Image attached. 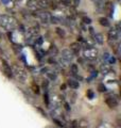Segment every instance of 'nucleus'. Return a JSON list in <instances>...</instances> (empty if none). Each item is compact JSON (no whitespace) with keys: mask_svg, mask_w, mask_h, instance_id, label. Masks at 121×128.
I'll list each match as a JSON object with an SVG mask.
<instances>
[{"mask_svg":"<svg viewBox=\"0 0 121 128\" xmlns=\"http://www.w3.org/2000/svg\"><path fill=\"white\" fill-rule=\"evenodd\" d=\"M0 26L6 31L14 30L18 26L17 19L10 15H0Z\"/></svg>","mask_w":121,"mask_h":128,"instance_id":"nucleus-1","label":"nucleus"},{"mask_svg":"<svg viewBox=\"0 0 121 128\" xmlns=\"http://www.w3.org/2000/svg\"><path fill=\"white\" fill-rule=\"evenodd\" d=\"M12 73L14 74L15 78L17 79V81L20 83H25L27 81V78H28V73L25 68H22L21 66H18V65H15L13 67V70Z\"/></svg>","mask_w":121,"mask_h":128,"instance_id":"nucleus-2","label":"nucleus"},{"mask_svg":"<svg viewBox=\"0 0 121 128\" xmlns=\"http://www.w3.org/2000/svg\"><path fill=\"white\" fill-rule=\"evenodd\" d=\"M83 56H84V58L87 59V60H89V61H95V60L98 59L99 51L95 47L85 48L84 51H83Z\"/></svg>","mask_w":121,"mask_h":128,"instance_id":"nucleus-3","label":"nucleus"},{"mask_svg":"<svg viewBox=\"0 0 121 128\" xmlns=\"http://www.w3.org/2000/svg\"><path fill=\"white\" fill-rule=\"evenodd\" d=\"M36 17H37L40 22H42L44 25H48L50 24V18H51V15L48 13L46 11H42V10H37L34 14Z\"/></svg>","mask_w":121,"mask_h":128,"instance_id":"nucleus-4","label":"nucleus"},{"mask_svg":"<svg viewBox=\"0 0 121 128\" xmlns=\"http://www.w3.org/2000/svg\"><path fill=\"white\" fill-rule=\"evenodd\" d=\"M107 36H108V41L113 43L115 42H118L119 41V38H120V30L119 28H111L110 30H108V33H107Z\"/></svg>","mask_w":121,"mask_h":128,"instance_id":"nucleus-5","label":"nucleus"},{"mask_svg":"<svg viewBox=\"0 0 121 128\" xmlns=\"http://www.w3.org/2000/svg\"><path fill=\"white\" fill-rule=\"evenodd\" d=\"M105 104L111 108V109H115L119 105V98L117 95H110L107 96L105 99Z\"/></svg>","mask_w":121,"mask_h":128,"instance_id":"nucleus-6","label":"nucleus"},{"mask_svg":"<svg viewBox=\"0 0 121 128\" xmlns=\"http://www.w3.org/2000/svg\"><path fill=\"white\" fill-rule=\"evenodd\" d=\"M73 54L71 52L70 49H63L62 50V54H60V59L63 60L64 62H66L67 64H69L72 62L73 60Z\"/></svg>","mask_w":121,"mask_h":128,"instance_id":"nucleus-7","label":"nucleus"},{"mask_svg":"<svg viewBox=\"0 0 121 128\" xmlns=\"http://www.w3.org/2000/svg\"><path fill=\"white\" fill-rule=\"evenodd\" d=\"M100 73L102 75H108L111 73H115V72L113 70V67H112V65L110 63L104 62L103 64L100 65Z\"/></svg>","mask_w":121,"mask_h":128,"instance_id":"nucleus-8","label":"nucleus"},{"mask_svg":"<svg viewBox=\"0 0 121 128\" xmlns=\"http://www.w3.org/2000/svg\"><path fill=\"white\" fill-rule=\"evenodd\" d=\"M70 50H71V52L73 54V56H79L81 52V44L79 42L72 43L70 45Z\"/></svg>","mask_w":121,"mask_h":128,"instance_id":"nucleus-9","label":"nucleus"},{"mask_svg":"<svg viewBox=\"0 0 121 128\" xmlns=\"http://www.w3.org/2000/svg\"><path fill=\"white\" fill-rule=\"evenodd\" d=\"M45 72H46V76L48 77V79L51 80V81H55V80L58 79V73H56L55 70H48V68H46Z\"/></svg>","mask_w":121,"mask_h":128,"instance_id":"nucleus-10","label":"nucleus"},{"mask_svg":"<svg viewBox=\"0 0 121 128\" xmlns=\"http://www.w3.org/2000/svg\"><path fill=\"white\" fill-rule=\"evenodd\" d=\"M70 73L76 80L80 78V76H79V67H78L76 64H71L70 65Z\"/></svg>","mask_w":121,"mask_h":128,"instance_id":"nucleus-11","label":"nucleus"},{"mask_svg":"<svg viewBox=\"0 0 121 128\" xmlns=\"http://www.w3.org/2000/svg\"><path fill=\"white\" fill-rule=\"evenodd\" d=\"M27 6L31 10H37L40 9L38 3H37V0H28L27 1Z\"/></svg>","mask_w":121,"mask_h":128,"instance_id":"nucleus-12","label":"nucleus"},{"mask_svg":"<svg viewBox=\"0 0 121 128\" xmlns=\"http://www.w3.org/2000/svg\"><path fill=\"white\" fill-rule=\"evenodd\" d=\"M68 86H70V89H72V90H76V89H79L80 83H79V81H78L76 79L71 78V79L68 80Z\"/></svg>","mask_w":121,"mask_h":128,"instance_id":"nucleus-13","label":"nucleus"},{"mask_svg":"<svg viewBox=\"0 0 121 128\" xmlns=\"http://www.w3.org/2000/svg\"><path fill=\"white\" fill-rule=\"evenodd\" d=\"M95 3L96 8L98 10H104V6H105V0H91Z\"/></svg>","mask_w":121,"mask_h":128,"instance_id":"nucleus-14","label":"nucleus"},{"mask_svg":"<svg viewBox=\"0 0 121 128\" xmlns=\"http://www.w3.org/2000/svg\"><path fill=\"white\" fill-rule=\"evenodd\" d=\"M48 54H49L51 57H56V56L59 54V49H58V47L54 46V45H51L50 48H49V50H48Z\"/></svg>","mask_w":121,"mask_h":128,"instance_id":"nucleus-15","label":"nucleus"},{"mask_svg":"<svg viewBox=\"0 0 121 128\" xmlns=\"http://www.w3.org/2000/svg\"><path fill=\"white\" fill-rule=\"evenodd\" d=\"M37 3L40 9H47V8H49V0H37Z\"/></svg>","mask_w":121,"mask_h":128,"instance_id":"nucleus-16","label":"nucleus"},{"mask_svg":"<svg viewBox=\"0 0 121 128\" xmlns=\"http://www.w3.org/2000/svg\"><path fill=\"white\" fill-rule=\"evenodd\" d=\"M99 24L101 26H103V27H110L111 26V22L108 20L106 17H101L99 19Z\"/></svg>","mask_w":121,"mask_h":128,"instance_id":"nucleus-17","label":"nucleus"},{"mask_svg":"<svg viewBox=\"0 0 121 128\" xmlns=\"http://www.w3.org/2000/svg\"><path fill=\"white\" fill-rule=\"evenodd\" d=\"M104 9H105V11L107 12V14L110 16L113 15V12H114V6H113L112 3H110V2L106 3V4L104 6Z\"/></svg>","mask_w":121,"mask_h":128,"instance_id":"nucleus-18","label":"nucleus"},{"mask_svg":"<svg viewBox=\"0 0 121 128\" xmlns=\"http://www.w3.org/2000/svg\"><path fill=\"white\" fill-rule=\"evenodd\" d=\"M3 70H4L5 75H6L9 78H11V77H12V70H11V67L7 65L5 62H4V64H3Z\"/></svg>","mask_w":121,"mask_h":128,"instance_id":"nucleus-19","label":"nucleus"},{"mask_svg":"<svg viewBox=\"0 0 121 128\" xmlns=\"http://www.w3.org/2000/svg\"><path fill=\"white\" fill-rule=\"evenodd\" d=\"M94 38H95V42H97L98 44H103V36H102V34L95 33Z\"/></svg>","mask_w":121,"mask_h":128,"instance_id":"nucleus-20","label":"nucleus"},{"mask_svg":"<svg viewBox=\"0 0 121 128\" xmlns=\"http://www.w3.org/2000/svg\"><path fill=\"white\" fill-rule=\"evenodd\" d=\"M56 33L59 34L60 38H65V31L62 28H56Z\"/></svg>","mask_w":121,"mask_h":128,"instance_id":"nucleus-21","label":"nucleus"},{"mask_svg":"<svg viewBox=\"0 0 121 128\" xmlns=\"http://www.w3.org/2000/svg\"><path fill=\"white\" fill-rule=\"evenodd\" d=\"M60 1L63 6H71V3H72V0H60Z\"/></svg>","mask_w":121,"mask_h":128,"instance_id":"nucleus-22","label":"nucleus"},{"mask_svg":"<svg viewBox=\"0 0 121 128\" xmlns=\"http://www.w3.org/2000/svg\"><path fill=\"white\" fill-rule=\"evenodd\" d=\"M75 100H76V93L73 91V92H71V95H70V102L72 104H74Z\"/></svg>","mask_w":121,"mask_h":128,"instance_id":"nucleus-23","label":"nucleus"},{"mask_svg":"<svg viewBox=\"0 0 121 128\" xmlns=\"http://www.w3.org/2000/svg\"><path fill=\"white\" fill-rule=\"evenodd\" d=\"M98 90H99L100 92H102V93H103V92H106V91H107V90H106V86H104V83H100V84L98 86Z\"/></svg>","mask_w":121,"mask_h":128,"instance_id":"nucleus-24","label":"nucleus"},{"mask_svg":"<svg viewBox=\"0 0 121 128\" xmlns=\"http://www.w3.org/2000/svg\"><path fill=\"white\" fill-rule=\"evenodd\" d=\"M44 102H46V105L49 107V105H50V102H49V95H48V93L46 92L45 94H44Z\"/></svg>","mask_w":121,"mask_h":128,"instance_id":"nucleus-25","label":"nucleus"},{"mask_svg":"<svg viewBox=\"0 0 121 128\" xmlns=\"http://www.w3.org/2000/svg\"><path fill=\"white\" fill-rule=\"evenodd\" d=\"M98 128H113L112 125H110V123H101Z\"/></svg>","mask_w":121,"mask_h":128,"instance_id":"nucleus-26","label":"nucleus"},{"mask_svg":"<svg viewBox=\"0 0 121 128\" xmlns=\"http://www.w3.org/2000/svg\"><path fill=\"white\" fill-rule=\"evenodd\" d=\"M82 20H83L84 24H88V25H89V24L91 22V19H90L89 17H87V16H84V17L82 18Z\"/></svg>","mask_w":121,"mask_h":128,"instance_id":"nucleus-27","label":"nucleus"},{"mask_svg":"<svg viewBox=\"0 0 121 128\" xmlns=\"http://www.w3.org/2000/svg\"><path fill=\"white\" fill-rule=\"evenodd\" d=\"M87 96L89 97L90 99L91 98H94V96H95V94H94V92H92L91 90H89V91H87Z\"/></svg>","mask_w":121,"mask_h":128,"instance_id":"nucleus-28","label":"nucleus"},{"mask_svg":"<svg viewBox=\"0 0 121 128\" xmlns=\"http://www.w3.org/2000/svg\"><path fill=\"white\" fill-rule=\"evenodd\" d=\"M48 83H49V82H48L47 80H46V81H44V82H43V86H44V89H45V90H47V89H48Z\"/></svg>","mask_w":121,"mask_h":128,"instance_id":"nucleus-29","label":"nucleus"},{"mask_svg":"<svg viewBox=\"0 0 121 128\" xmlns=\"http://www.w3.org/2000/svg\"><path fill=\"white\" fill-rule=\"evenodd\" d=\"M72 1H73V6H78L80 4V1H81V0H72Z\"/></svg>","mask_w":121,"mask_h":128,"instance_id":"nucleus-30","label":"nucleus"},{"mask_svg":"<svg viewBox=\"0 0 121 128\" xmlns=\"http://www.w3.org/2000/svg\"><path fill=\"white\" fill-rule=\"evenodd\" d=\"M64 106H65V109L67 111H70V107H69V105H68L67 102H64Z\"/></svg>","mask_w":121,"mask_h":128,"instance_id":"nucleus-31","label":"nucleus"},{"mask_svg":"<svg viewBox=\"0 0 121 128\" xmlns=\"http://www.w3.org/2000/svg\"><path fill=\"white\" fill-rule=\"evenodd\" d=\"M19 1H20V0H19Z\"/></svg>","mask_w":121,"mask_h":128,"instance_id":"nucleus-32","label":"nucleus"}]
</instances>
